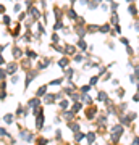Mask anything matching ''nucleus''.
I'll return each mask as SVG.
<instances>
[{"mask_svg":"<svg viewBox=\"0 0 139 145\" xmlns=\"http://www.w3.org/2000/svg\"><path fill=\"white\" fill-rule=\"evenodd\" d=\"M45 90H47L45 87H40V89H39V92H37V95H44V94H45Z\"/></svg>","mask_w":139,"mask_h":145,"instance_id":"f257e3e1","label":"nucleus"},{"mask_svg":"<svg viewBox=\"0 0 139 145\" xmlns=\"http://www.w3.org/2000/svg\"><path fill=\"white\" fill-rule=\"evenodd\" d=\"M70 16H71V18H76V13H75V11H73V10H71V11H70Z\"/></svg>","mask_w":139,"mask_h":145,"instance_id":"f03ea898","label":"nucleus"}]
</instances>
